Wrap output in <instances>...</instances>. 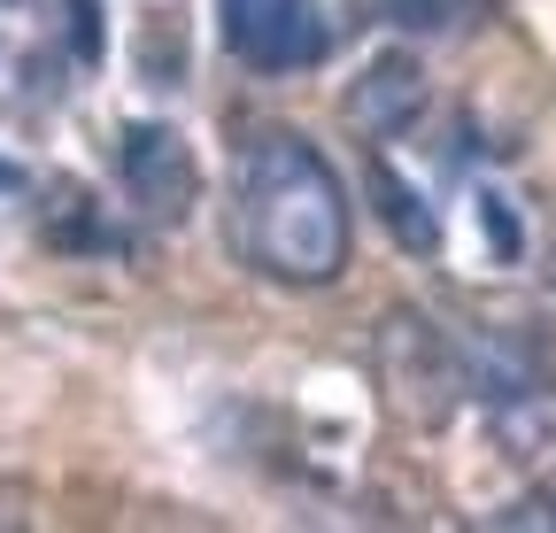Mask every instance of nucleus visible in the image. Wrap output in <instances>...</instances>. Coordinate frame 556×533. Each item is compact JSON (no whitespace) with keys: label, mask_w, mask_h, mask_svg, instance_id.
I'll list each match as a JSON object with an SVG mask.
<instances>
[{"label":"nucleus","mask_w":556,"mask_h":533,"mask_svg":"<svg viewBox=\"0 0 556 533\" xmlns=\"http://www.w3.org/2000/svg\"><path fill=\"white\" fill-rule=\"evenodd\" d=\"M417 109H426V71H417L409 54H379L371 71L348 86V124L371 131V140H394Z\"/></svg>","instance_id":"423d86ee"},{"label":"nucleus","mask_w":556,"mask_h":533,"mask_svg":"<svg viewBox=\"0 0 556 533\" xmlns=\"http://www.w3.org/2000/svg\"><path fill=\"white\" fill-rule=\"evenodd\" d=\"M217 39L248 71L287 78L325 54V16H317V0H217Z\"/></svg>","instance_id":"f03ea898"},{"label":"nucleus","mask_w":556,"mask_h":533,"mask_svg":"<svg viewBox=\"0 0 556 533\" xmlns=\"http://www.w3.org/2000/svg\"><path fill=\"white\" fill-rule=\"evenodd\" d=\"M70 54H78V62L101 54V9H93V0H70Z\"/></svg>","instance_id":"6e6552de"},{"label":"nucleus","mask_w":556,"mask_h":533,"mask_svg":"<svg viewBox=\"0 0 556 533\" xmlns=\"http://www.w3.org/2000/svg\"><path fill=\"white\" fill-rule=\"evenodd\" d=\"M62 93V24L47 0H0V124H24Z\"/></svg>","instance_id":"7ed1b4c3"},{"label":"nucleus","mask_w":556,"mask_h":533,"mask_svg":"<svg viewBox=\"0 0 556 533\" xmlns=\"http://www.w3.org/2000/svg\"><path fill=\"white\" fill-rule=\"evenodd\" d=\"M116 178L139 202V217H155V225H178L201 193V170H193V155L170 124H131L116 140Z\"/></svg>","instance_id":"39448f33"},{"label":"nucleus","mask_w":556,"mask_h":533,"mask_svg":"<svg viewBox=\"0 0 556 533\" xmlns=\"http://www.w3.org/2000/svg\"><path fill=\"white\" fill-rule=\"evenodd\" d=\"M348 186L302 131H255L240 155V248L278 287H332L348 271Z\"/></svg>","instance_id":"f257e3e1"},{"label":"nucleus","mask_w":556,"mask_h":533,"mask_svg":"<svg viewBox=\"0 0 556 533\" xmlns=\"http://www.w3.org/2000/svg\"><path fill=\"white\" fill-rule=\"evenodd\" d=\"M379 364H387V386H394V403H402L409 418H441L448 394L464 386L456 348H448L417 309H394V317H387V332H379Z\"/></svg>","instance_id":"20e7f679"},{"label":"nucleus","mask_w":556,"mask_h":533,"mask_svg":"<svg viewBox=\"0 0 556 533\" xmlns=\"http://www.w3.org/2000/svg\"><path fill=\"white\" fill-rule=\"evenodd\" d=\"M371 193H379V210H387V225H394V240L402 248H417V255H433L441 248V225H433V210L417 202V193L387 170V163H371Z\"/></svg>","instance_id":"0eeeda50"}]
</instances>
